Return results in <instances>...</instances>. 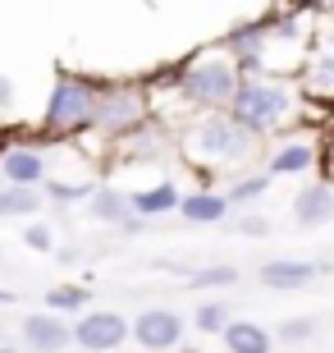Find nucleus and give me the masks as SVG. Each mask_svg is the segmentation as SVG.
<instances>
[{"instance_id":"nucleus-5","label":"nucleus","mask_w":334,"mask_h":353,"mask_svg":"<svg viewBox=\"0 0 334 353\" xmlns=\"http://www.w3.org/2000/svg\"><path fill=\"white\" fill-rule=\"evenodd\" d=\"M147 115H152V101L138 83H105L101 105H96V129L105 138H133V133L147 129Z\"/></svg>"},{"instance_id":"nucleus-12","label":"nucleus","mask_w":334,"mask_h":353,"mask_svg":"<svg viewBox=\"0 0 334 353\" xmlns=\"http://www.w3.org/2000/svg\"><path fill=\"white\" fill-rule=\"evenodd\" d=\"M334 221V188L330 183H302L293 197V225L298 230H316Z\"/></svg>"},{"instance_id":"nucleus-11","label":"nucleus","mask_w":334,"mask_h":353,"mask_svg":"<svg viewBox=\"0 0 334 353\" xmlns=\"http://www.w3.org/2000/svg\"><path fill=\"white\" fill-rule=\"evenodd\" d=\"M325 262H298V257H275V262H261V285L266 289H302L311 285L316 275H325Z\"/></svg>"},{"instance_id":"nucleus-15","label":"nucleus","mask_w":334,"mask_h":353,"mask_svg":"<svg viewBox=\"0 0 334 353\" xmlns=\"http://www.w3.org/2000/svg\"><path fill=\"white\" fill-rule=\"evenodd\" d=\"M133 197V211H138V221H152V216H165V211H179L183 193L174 188L169 179H160L156 188H142V193H129Z\"/></svg>"},{"instance_id":"nucleus-4","label":"nucleus","mask_w":334,"mask_h":353,"mask_svg":"<svg viewBox=\"0 0 334 353\" xmlns=\"http://www.w3.org/2000/svg\"><path fill=\"white\" fill-rule=\"evenodd\" d=\"M293 115H298L293 92L284 88V83H270V79H247L229 105V119L238 129H247L252 138H266V133L284 129Z\"/></svg>"},{"instance_id":"nucleus-18","label":"nucleus","mask_w":334,"mask_h":353,"mask_svg":"<svg viewBox=\"0 0 334 353\" xmlns=\"http://www.w3.org/2000/svg\"><path fill=\"white\" fill-rule=\"evenodd\" d=\"M32 211H41L37 188H10V183H0V216H32Z\"/></svg>"},{"instance_id":"nucleus-8","label":"nucleus","mask_w":334,"mask_h":353,"mask_svg":"<svg viewBox=\"0 0 334 353\" xmlns=\"http://www.w3.org/2000/svg\"><path fill=\"white\" fill-rule=\"evenodd\" d=\"M51 179V161L41 157L37 147L28 143H14L5 157H0V183H10V188H37Z\"/></svg>"},{"instance_id":"nucleus-29","label":"nucleus","mask_w":334,"mask_h":353,"mask_svg":"<svg viewBox=\"0 0 334 353\" xmlns=\"http://www.w3.org/2000/svg\"><path fill=\"white\" fill-rule=\"evenodd\" d=\"M0 353H19V349H10V344H0Z\"/></svg>"},{"instance_id":"nucleus-24","label":"nucleus","mask_w":334,"mask_h":353,"mask_svg":"<svg viewBox=\"0 0 334 353\" xmlns=\"http://www.w3.org/2000/svg\"><path fill=\"white\" fill-rule=\"evenodd\" d=\"M266 188H270L266 174H247V179H238L229 193H225V202H229V207H238V202H252V197H261Z\"/></svg>"},{"instance_id":"nucleus-7","label":"nucleus","mask_w":334,"mask_h":353,"mask_svg":"<svg viewBox=\"0 0 334 353\" xmlns=\"http://www.w3.org/2000/svg\"><path fill=\"white\" fill-rule=\"evenodd\" d=\"M183 330H188V321H183L174 307H147V312L133 316V340H138L147 353L179 349V344H183Z\"/></svg>"},{"instance_id":"nucleus-23","label":"nucleus","mask_w":334,"mask_h":353,"mask_svg":"<svg viewBox=\"0 0 334 353\" xmlns=\"http://www.w3.org/2000/svg\"><path fill=\"white\" fill-rule=\"evenodd\" d=\"M311 335H316V321H311V316H289V321H280V330H275V340H284V344H307Z\"/></svg>"},{"instance_id":"nucleus-10","label":"nucleus","mask_w":334,"mask_h":353,"mask_svg":"<svg viewBox=\"0 0 334 353\" xmlns=\"http://www.w3.org/2000/svg\"><path fill=\"white\" fill-rule=\"evenodd\" d=\"M19 330H23L28 353H65L69 344H74V330H69L55 312H28Z\"/></svg>"},{"instance_id":"nucleus-14","label":"nucleus","mask_w":334,"mask_h":353,"mask_svg":"<svg viewBox=\"0 0 334 353\" xmlns=\"http://www.w3.org/2000/svg\"><path fill=\"white\" fill-rule=\"evenodd\" d=\"M316 161H321L316 143H307V138H289V143L270 157V174H302V170H311Z\"/></svg>"},{"instance_id":"nucleus-16","label":"nucleus","mask_w":334,"mask_h":353,"mask_svg":"<svg viewBox=\"0 0 334 353\" xmlns=\"http://www.w3.org/2000/svg\"><path fill=\"white\" fill-rule=\"evenodd\" d=\"M275 335L261 321H229L225 326V349L229 353H270Z\"/></svg>"},{"instance_id":"nucleus-13","label":"nucleus","mask_w":334,"mask_h":353,"mask_svg":"<svg viewBox=\"0 0 334 353\" xmlns=\"http://www.w3.org/2000/svg\"><path fill=\"white\" fill-rule=\"evenodd\" d=\"M229 202H225V193H211V188H202V193H188L179 202V216L188 225H216V221H225L229 216Z\"/></svg>"},{"instance_id":"nucleus-28","label":"nucleus","mask_w":334,"mask_h":353,"mask_svg":"<svg viewBox=\"0 0 334 353\" xmlns=\"http://www.w3.org/2000/svg\"><path fill=\"white\" fill-rule=\"evenodd\" d=\"M10 303H19V294L14 289H0V307H10Z\"/></svg>"},{"instance_id":"nucleus-6","label":"nucleus","mask_w":334,"mask_h":353,"mask_svg":"<svg viewBox=\"0 0 334 353\" xmlns=\"http://www.w3.org/2000/svg\"><path fill=\"white\" fill-rule=\"evenodd\" d=\"M69 330H74V344L83 353H115L124 340H133V321L119 312H105V307L83 312Z\"/></svg>"},{"instance_id":"nucleus-2","label":"nucleus","mask_w":334,"mask_h":353,"mask_svg":"<svg viewBox=\"0 0 334 353\" xmlns=\"http://www.w3.org/2000/svg\"><path fill=\"white\" fill-rule=\"evenodd\" d=\"M105 83L87 79V74H60L51 88V101L41 110V133L51 138H74V133L96 129V105H101Z\"/></svg>"},{"instance_id":"nucleus-25","label":"nucleus","mask_w":334,"mask_h":353,"mask_svg":"<svg viewBox=\"0 0 334 353\" xmlns=\"http://www.w3.org/2000/svg\"><path fill=\"white\" fill-rule=\"evenodd\" d=\"M23 243H28L32 252H55V234H51V225H46V221H32V225L23 230Z\"/></svg>"},{"instance_id":"nucleus-22","label":"nucleus","mask_w":334,"mask_h":353,"mask_svg":"<svg viewBox=\"0 0 334 353\" xmlns=\"http://www.w3.org/2000/svg\"><path fill=\"white\" fill-rule=\"evenodd\" d=\"M238 285V271L233 266H206V271H188V289H225Z\"/></svg>"},{"instance_id":"nucleus-1","label":"nucleus","mask_w":334,"mask_h":353,"mask_svg":"<svg viewBox=\"0 0 334 353\" xmlns=\"http://www.w3.org/2000/svg\"><path fill=\"white\" fill-rule=\"evenodd\" d=\"M238 88H243L238 65H233L225 51H216V46L179 69V97L188 105H197L202 115H229Z\"/></svg>"},{"instance_id":"nucleus-17","label":"nucleus","mask_w":334,"mask_h":353,"mask_svg":"<svg viewBox=\"0 0 334 353\" xmlns=\"http://www.w3.org/2000/svg\"><path fill=\"white\" fill-rule=\"evenodd\" d=\"M92 303V289H83V285H55V289H46V312H83Z\"/></svg>"},{"instance_id":"nucleus-26","label":"nucleus","mask_w":334,"mask_h":353,"mask_svg":"<svg viewBox=\"0 0 334 353\" xmlns=\"http://www.w3.org/2000/svg\"><path fill=\"white\" fill-rule=\"evenodd\" d=\"M10 105H14V83L5 79V74H0V115H5Z\"/></svg>"},{"instance_id":"nucleus-9","label":"nucleus","mask_w":334,"mask_h":353,"mask_svg":"<svg viewBox=\"0 0 334 353\" xmlns=\"http://www.w3.org/2000/svg\"><path fill=\"white\" fill-rule=\"evenodd\" d=\"M87 216L101 225H115V230H129V234H138L142 225H147V221H138L133 197L124 188H105V183H96V193L87 197Z\"/></svg>"},{"instance_id":"nucleus-27","label":"nucleus","mask_w":334,"mask_h":353,"mask_svg":"<svg viewBox=\"0 0 334 353\" xmlns=\"http://www.w3.org/2000/svg\"><path fill=\"white\" fill-rule=\"evenodd\" d=\"M238 230H243V234H270V225H266V221H243Z\"/></svg>"},{"instance_id":"nucleus-20","label":"nucleus","mask_w":334,"mask_h":353,"mask_svg":"<svg viewBox=\"0 0 334 353\" xmlns=\"http://www.w3.org/2000/svg\"><path fill=\"white\" fill-rule=\"evenodd\" d=\"M302 79H307V92H316V97H334V55L311 60V65L302 69Z\"/></svg>"},{"instance_id":"nucleus-19","label":"nucleus","mask_w":334,"mask_h":353,"mask_svg":"<svg viewBox=\"0 0 334 353\" xmlns=\"http://www.w3.org/2000/svg\"><path fill=\"white\" fill-rule=\"evenodd\" d=\"M92 193H96L92 179H46L41 183V197H55V202H83Z\"/></svg>"},{"instance_id":"nucleus-3","label":"nucleus","mask_w":334,"mask_h":353,"mask_svg":"<svg viewBox=\"0 0 334 353\" xmlns=\"http://www.w3.org/2000/svg\"><path fill=\"white\" fill-rule=\"evenodd\" d=\"M257 152V138L247 129H238L229 115H202L193 129L183 133V157L206 165V170H220V165H238Z\"/></svg>"},{"instance_id":"nucleus-21","label":"nucleus","mask_w":334,"mask_h":353,"mask_svg":"<svg viewBox=\"0 0 334 353\" xmlns=\"http://www.w3.org/2000/svg\"><path fill=\"white\" fill-rule=\"evenodd\" d=\"M233 316H229V307L225 303H202L193 312V326L202 330V335H225V326H229Z\"/></svg>"}]
</instances>
